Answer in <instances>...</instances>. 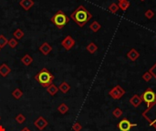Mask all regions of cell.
<instances>
[{
    "mask_svg": "<svg viewBox=\"0 0 156 131\" xmlns=\"http://www.w3.org/2000/svg\"><path fill=\"white\" fill-rule=\"evenodd\" d=\"M143 116L148 121L150 126L153 127L156 129V102L143 112Z\"/></svg>",
    "mask_w": 156,
    "mask_h": 131,
    "instance_id": "obj_4",
    "label": "cell"
},
{
    "mask_svg": "<svg viewBox=\"0 0 156 131\" xmlns=\"http://www.w3.org/2000/svg\"><path fill=\"white\" fill-rule=\"evenodd\" d=\"M119 9H120V8H119V6H118V4H116V3H111V4L108 6V10H109L111 13H112V14H116Z\"/></svg>",
    "mask_w": 156,
    "mask_h": 131,
    "instance_id": "obj_25",
    "label": "cell"
},
{
    "mask_svg": "<svg viewBox=\"0 0 156 131\" xmlns=\"http://www.w3.org/2000/svg\"><path fill=\"white\" fill-rule=\"evenodd\" d=\"M70 18L80 27H83L92 18V15L83 5H80L71 13Z\"/></svg>",
    "mask_w": 156,
    "mask_h": 131,
    "instance_id": "obj_1",
    "label": "cell"
},
{
    "mask_svg": "<svg viewBox=\"0 0 156 131\" xmlns=\"http://www.w3.org/2000/svg\"><path fill=\"white\" fill-rule=\"evenodd\" d=\"M141 98V99H143V102H145L147 107H150L156 102V93L152 88L149 87V88H147L143 93Z\"/></svg>",
    "mask_w": 156,
    "mask_h": 131,
    "instance_id": "obj_5",
    "label": "cell"
},
{
    "mask_svg": "<svg viewBox=\"0 0 156 131\" xmlns=\"http://www.w3.org/2000/svg\"><path fill=\"white\" fill-rule=\"evenodd\" d=\"M0 50H1V49H0Z\"/></svg>",
    "mask_w": 156,
    "mask_h": 131,
    "instance_id": "obj_38",
    "label": "cell"
},
{
    "mask_svg": "<svg viewBox=\"0 0 156 131\" xmlns=\"http://www.w3.org/2000/svg\"><path fill=\"white\" fill-rule=\"evenodd\" d=\"M130 1H128V0H122V1H120L118 6H119V8L120 10H122V11H126L127 9L130 7Z\"/></svg>",
    "mask_w": 156,
    "mask_h": 131,
    "instance_id": "obj_19",
    "label": "cell"
},
{
    "mask_svg": "<svg viewBox=\"0 0 156 131\" xmlns=\"http://www.w3.org/2000/svg\"><path fill=\"white\" fill-rule=\"evenodd\" d=\"M34 78L43 87H48L49 85L53 83L55 76L47 68H43L35 75Z\"/></svg>",
    "mask_w": 156,
    "mask_h": 131,
    "instance_id": "obj_2",
    "label": "cell"
},
{
    "mask_svg": "<svg viewBox=\"0 0 156 131\" xmlns=\"http://www.w3.org/2000/svg\"><path fill=\"white\" fill-rule=\"evenodd\" d=\"M101 28V25L99 23L98 21H93L90 25V29L92 32H94V33H97Z\"/></svg>",
    "mask_w": 156,
    "mask_h": 131,
    "instance_id": "obj_20",
    "label": "cell"
},
{
    "mask_svg": "<svg viewBox=\"0 0 156 131\" xmlns=\"http://www.w3.org/2000/svg\"><path fill=\"white\" fill-rule=\"evenodd\" d=\"M149 72L151 73L152 74V76H153V77H154L155 79H156V63L153 66V67L148 70Z\"/></svg>",
    "mask_w": 156,
    "mask_h": 131,
    "instance_id": "obj_32",
    "label": "cell"
},
{
    "mask_svg": "<svg viewBox=\"0 0 156 131\" xmlns=\"http://www.w3.org/2000/svg\"><path fill=\"white\" fill-rule=\"evenodd\" d=\"M118 1H119V2H120V1H122V0H118Z\"/></svg>",
    "mask_w": 156,
    "mask_h": 131,
    "instance_id": "obj_36",
    "label": "cell"
},
{
    "mask_svg": "<svg viewBox=\"0 0 156 131\" xmlns=\"http://www.w3.org/2000/svg\"><path fill=\"white\" fill-rule=\"evenodd\" d=\"M123 115V111L120 109V107H115L112 111V116H114L115 118H120V116H122Z\"/></svg>",
    "mask_w": 156,
    "mask_h": 131,
    "instance_id": "obj_24",
    "label": "cell"
},
{
    "mask_svg": "<svg viewBox=\"0 0 156 131\" xmlns=\"http://www.w3.org/2000/svg\"><path fill=\"white\" fill-rule=\"evenodd\" d=\"M24 32L22 31V29H20V28H17V29H16L15 31H14V33H13V36L16 39H22L23 38H24Z\"/></svg>",
    "mask_w": 156,
    "mask_h": 131,
    "instance_id": "obj_22",
    "label": "cell"
},
{
    "mask_svg": "<svg viewBox=\"0 0 156 131\" xmlns=\"http://www.w3.org/2000/svg\"><path fill=\"white\" fill-rule=\"evenodd\" d=\"M86 50L88 51L90 54H95L97 52V50H98V46L96 45L94 42H90L89 45L86 47Z\"/></svg>",
    "mask_w": 156,
    "mask_h": 131,
    "instance_id": "obj_18",
    "label": "cell"
},
{
    "mask_svg": "<svg viewBox=\"0 0 156 131\" xmlns=\"http://www.w3.org/2000/svg\"><path fill=\"white\" fill-rule=\"evenodd\" d=\"M76 41L71 36H67L66 38L61 41V46L64 47L67 51H69L71 48L74 47Z\"/></svg>",
    "mask_w": 156,
    "mask_h": 131,
    "instance_id": "obj_8",
    "label": "cell"
},
{
    "mask_svg": "<svg viewBox=\"0 0 156 131\" xmlns=\"http://www.w3.org/2000/svg\"><path fill=\"white\" fill-rule=\"evenodd\" d=\"M8 38H6L4 35H0V49L4 48L6 45H8Z\"/></svg>",
    "mask_w": 156,
    "mask_h": 131,
    "instance_id": "obj_26",
    "label": "cell"
},
{
    "mask_svg": "<svg viewBox=\"0 0 156 131\" xmlns=\"http://www.w3.org/2000/svg\"><path fill=\"white\" fill-rule=\"evenodd\" d=\"M11 68H9V66H8L6 63H3L0 65V76H2L3 77H8L11 73Z\"/></svg>",
    "mask_w": 156,
    "mask_h": 131,
    "instance_id": "obj_13",
    "label": "cell"
},
{
    "mask_svg": "<svg viewBox=\"0 0 156 131\" xmlns=\"http://www.w3.org/2000/svg\"><path fill=\"white\" fill-rule=\"evenodd\" d=\"M58 91H59V87L53 83L47 87V92L50 95V96H55V95L58 93Z\"/></svg>",
    "mask_w": 156,
    "mask_h": 131,
    "instance_id": "obj_17",
    "label": "cell"
},
{
    "mask_svg": "<svg viewBox=\"0 0 156 131\" xmlns=\"http://www.w3.org/2000/svg\"><path fill=\"white\" fill-rule=\"evenodd\" d=\"M126 56L132 62L136 61L138 58L140 57V53L135 49V48H131L130 51H128V53L126 54Z\"/></svg>",
    "mask_w": 156,
    "mask_h": 131,
    "instance_id": "obj_12",
    "label": "cell"
},
{
    "mask_svg": "<svg viewBox=\"0 0 156 131\" xmlns=\"http://www.w3.org/2000/svg\"><path fill=\"white\" fill-rule=\"evenodd\" d=\"M8 45L11 48H15V47H17V45H18V41H17V39H16L15 38H10V39L8 40Z\"/></svg>",
    "mask_w": 156,
    "mask_h": 131,
    "instance_id": "obj_27",
    "label": "cell"
},
{
    "mask_svg": "<svg viewBox=\"0 0 156 131\" xmlns=\"http://www.w3.org/2000/svg\"><path fill=\"white\" fill-rule=\"evenodd\" d=\"M81 129H82V126L80 122H75L73 124V126H72L73 131H81Z\"/></svg>",
    "mask_w": 156,
    "mask_h": 131,
    "instance_id": "obj_31",
    "label": "cell"
},
{
    "mask_svg": "<svg viewBox=\"0 0 156 131\" xmlns=\"http://www.w3.org/2000/svg\"><path fill=\"white\" fill-rule=\"evenodd\" d=\"M69 106H68L67 104H65V103H61V104H59V107H58V111H59L61 115H65V114L69 111Z\"/></svg>",
    "mask_w": 156,
    "mask_h": 131,
    "instance_id": "obj_21",
    "label": "cell"
},
{
    "mask_svg": "<svg viewBox=\"0 0 156 131\" xmlns=\"http://www.w3.org/2000/svg\"><path fill=\"white\" fill-rule=\"evenodd\" d=\"M0 120H1V116H0Z\"/></svg>",
    "mask_w": 156,
    "mask_h": 131,
    "instance_id": "obj_37",
    "label": "cell"
},
{
    "mask_svg": "<svg viewBox=\"0 0 156 131\" xmlns=\"http://www.w3.org/2000/svg\"><path fill=\"white\" fill-rule=\"evenodd\" d=\"M136 126H137V124L132 123L129 119H127V118H123L118 123L117 128L120 131H130L132 128L136 127Z\"/></svg>",
    "mask_w": 156,
    "mask_h": 131,
    "instance_id": "obj_7",
    "label": "cell"
},
{
    "mask_svg": "<svg viewBox=\"0 0 156 131\" xmlns=\"http://www.w3.org/2000/svg\"><path fill=\"white\" fill-rule=\"evenodd\" d=\"M26 116L23 115V114H18V115H17V116H16V118H15V120L18 123V124H23L25 121H26Z\"/></svg>",
    "mask_w": 156,
    "mask_h": 131,
    "instance_id": "obj_29",
    "label": "cell"
},
{
    "mask_svg": "<svg viewBox=\"0 0 156 131\" xmlns=\"http://www.w3.org/2000/svg\"><path fill=\"white\" fill-rule=\"evenodd\" d=\"M70 85L66 82V81H63L61 82V84L59 86V90H60L63 94H67L69 90H70Z\"/></svg>",
    "mask_w": 156,
    "mask_h": 131,
    "instance_id": "obj_16",
    "label": "cell"
},
{
    "mask_svg": "<svg viewBox=\"0 0 156 131\" xmlns=\"http://www.w3.org/2000/svg\"><path fill=\"white\" fill-rule=\"evenodd\" d=\"M141 102H143V99L139 95H134L130 98V103L133 107H138L141 104Z\"/></svg>",
    "mask_w": 156,
    "mask_h": 131,
    "instance_id": "obj_14",
    "label": "cell"
},
{
    "mask_svg": "<svg viewBox=\"0 0 156 131\" xmlns=\"http://www.w3.org/2000/svg\"><path fill=\"white\" fill-rule=\"evenodd\" d=\"M144 16H145V17L146 18H148V19H152V18H153L154 17V16H155V13L153 12V10H152V9H148V10H146L145 11V13H144Z\"/></svg>",
    "mask_w": 156,
    "mask_h": 131,
    "instance_id": "obj_30",
    "label": "cell"
},
{
    "mask_svg": "<svg viewBox=\"0 0 156 131\" xmlns=\"http://www.w3.org/2000/svg\"><path fill=\"white\" fill-rule=\"evenodd\" d=\"M38 50L40 51V53H41L42 55L48 56V55L52 51V47H51V45H50L49 43L44 42L43 44H41V45L39 46Z\"/></svg>",
    "mask_w": 156,
    "mask_h": 131,
    "instance_id": "obj_10",
    "label": "cell"
},
{
    "mask_svg": "<svg viewBox=\"0 0 156 131\" xmlns=\"http://www.w3.org/2000/svg\"><path fill=\"white\" fill-rule=\"evenodd\" d=\"M143 77V79L144 80L145 82H150L151 80L153 78V76H152V74H151V73L149 72V71L144 72V73H143V77Z\"/></svg>",
    "mask_w": 156,
    "mask_h": 131,
    "instance_id": "obj_28",
    "label": "cell"
},
{
    "mask_svg": "<svg viewBox=\"0 0 156 131\" xmlns=\"http://www.w3.org/2000/svg\"><path fill=\"white\" fill-rule=\"evenodd\" d=\"M0 131H6V128L2 125H0Z\"/></svg>",
    "mask_w": 156,
    "mask_h": 131,
    "instance_id": "obj_34",
    "label": "cell"
},
{
    "mask_svg": "<svg viewBox=\"0 0 156 131\" xmlns=\"http://www.w3.org/2000/svg\"><path fill=\"white\" fill-rule=\"evenodd\" d=\"M20 62L22 63L24 66H26V67H28V66H30L33 63V57L29 54H26L20 59Z\"/></svg>",
    "mask_w": 156,
    "mask_h": 131,
    "instance_id": "obj_15",
    "label": "cell"
},
{
    "mask_svg": "<svg viewBox=\"0 0 156 131\" xmlns=\"http://www.w3.org/2000/svg\"><path fill=\"white\" fill-rule=\"evenodd\" d=\"M125 93H126V91L124 90V88L120 85H116L113 88H111L109 91L110 97L115 100L120 99L125 95Z\"/></svg>",
    "mask_w": 156,
    "mask_h": 131,
    "instance_id": "obj_6",
    "label": "cell"
},
{
    "mask_svg": "<svg viewBox=\"0 0 156 131\" xmlns=\"http://www.w3.org/2000/svg\"><path fill=\"white\" fill-rule=\"evenodd\" d=\"M141 1H143H143H145V0H141Z\"/></svg>",
    "mask_w": 156,
    "mask_h": 131,
    "instance_id": "obj_35",
    "label": "cell"
},
{
    "mask_svg": "<svg viewBox=\"0 0 156 131\" xmlns=\"http://www.w3.org/2000/svg\"><path fill=\"white\" fill-rule=\"evenodd\" d=\"M35 5L34 0H20L19 6L22 7L25 11H28Z\"/></svg>",
    "mask_w": 156,
    "mask_h": 131,
    "instance_id": "obj_11",
    "label": "cell"
},
{
    "mask_svg": "<svg viewBox=\"0 0 156 131\" xmlns=\"http://www.w3.org/2000/svg\"><path fill=\"white\" fill-rule=\"evenodd\" d=\"M48 122L47 121L46 118H43V116H38V118L34 121V126L40 131L44 130L48 127Z\"/></svg>",
    "mask_w": 156,
    "mask_h": 131,
    "instance_id": "obj_9",
    "label": "cell"
},
{
    "mask_svg": "<svg viewBox=\"0 0 156 131\" xmlns=\"http://www.w3.org/2000/svg\"><path fill=\"white\" fill-rule=\"evenodd\" d=\"M20 131H31L29 128H27V127H25L24 128H22V129H21Z\"/></svg>",
    "mask_w": 156,
    "mask_h": 131,
    "instance_id": "obj_33",
    "label": "cell"
},
{
    "mask_svg": "<svg viewBox=\"0 0 156 131\" xmlns=\"http://www.w3.org/2000/svg\"><path fill=\"white\" fill-rule=\"evenodd\" d=\"M49 21L53 23L57 28L62 29L69 22V17L62 10H59L53 15Z\"/></svg>",
    "mask_w": 156,
    "mask_h": 131,
    "instance_id": "obj_3",
    "label": "cell"
},
{
    "mask_svg": "<svg viewBox=\"0 0 156 131\" xmlns=\"http://www.w3.org/2000/svg\"><path fill=\"white\" fill-rule=\"evenodd\" d=\"M23 96V91L21 90L20 88H16L15 90H13L12 92V97L15 98V99H20Z\"/></svg>",
    "mask_w": 156,
    "mask_h": 131,
    "instance_id": "obj_23",
    "label": "cell"
}]
</instances>
